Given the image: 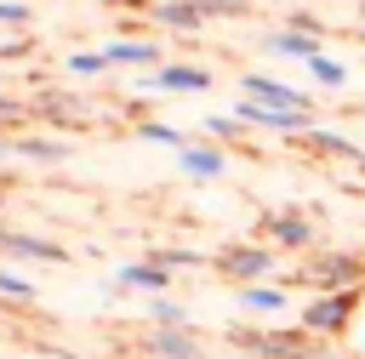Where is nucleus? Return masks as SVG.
Listing matches in <instances>:
<instances>
[{"instance_id": "f257e3e1", "label": "nucleus", "mask_w": 365, "mask_h": 359, "mask_svg": "<svg viewBox=\"0 0 365 359\" xmlns=\"http://www.w3.org/2000/svg\"><path fill=\"white\" fill-rule=\"evenodd\" d=\"M291 279H302L314 291H365V256H354V251H308L291 268Z\"/></svg>"}, {"instance_id": "f03ea898", "label": "nucleus", "mask_w": 365, "mask_h": 359, "mask_svg": "<svg viewBox=\"0 0 365 359\" xmlns=\"http://www.w3.org/2000/svg\"><path fill=\"white\" fill-rule=\"evenodd\" d=\"M354 308H359V291H314L302 308H297V331L325 342V336H342L354 325Z\"/></svg>"}, {"instance_id": "7ed1b4c3", "label": "nucleus", "mask_w": 365, "mask_h": 359, "mask_svg": "<svg viewBox=\"0 0 365 359\" xmlns=\"http://www.w3.org/2000/svg\"><path fill=\"white\" fill-rule=\"evenodd\" d=\"M211 268L222 279H234V285H257V279H274L279 274V251L268 239H234V245H222L211 256Z\"/></svg>"}, {"instance_id": "20e7f679", "label": "nucleus", "mask_w": 365, "mask_h": 359, "mask_svg": "<svg viewBox=\"0 0 365 359\" xmlns=\"http://www.w3.org/2000/svg\"><path fill=\"white\" fill-rule=\"evenodd\" d=\"M262 239H268L274 251H291V256L319 251V228H314V217H308V211H297V205L268 211V217H262Z\"/></svg>"}, {"instance_id": "39448f33", "label": "nucleus", "mask_w": 365, "mask_h": 359, "mask_svg": "<svg viewBox=\"0 0 365 359\" xmlns=\"http://www.w3.org/2000/svg\"><path fill=\"white\" fill-rule=\"evenodd\" d=\"M137 85L160 91V97H205L211 91V68L205 63H154V68H143Z\"/></svg>"}, {"instance_id": "423d86ee", "label": "nucleus", "mask_w": 365, "mask_h": 359, "mask_svg": "<svg viewBox=\"0 0 365 359\" xmlns=\"http://www.w3.org/2000/svg\"><path fill=\"white\" fill-rule=\"evenodd\" d=\"M228 114H234L245 131H274V137H302V131L314 125V114H297V108H268V103H257V97H240Z\"/></svg>"}, {"instance_id": "0eeeda50", "label": "nucleus", "mask_w": 365, "mask_h": 359, "mask_svg": "<svg viewBox=\"0 0 365 359\" xmlns=\"http://www.w3.org/2000/svg\"><path fill=\"white\" fill-rule=\"evenodd\" d=\"M240 97H257V103H268V108L314 114V97H308L302 85H285V80H274V74H262V68H245V74H240Z\"/></svg>"}, {"instance_id": "6e6552de", "label": "nucleus", "mask_w": 365, "mask_h": 359, "mask_svg": "<svg viewBox=\"0 0 365 359\" xmlns=\"http://www.w3.org/2000/svg\"><path fill=\"white\" fill-rule=\"evenodd\" d=\"M143 359H211V353L194 336V325H154L143 336Z\"/></svg>"}, {"instance_id": "1a4fd4ad", "label": "nucleus", "mask_w": 365, "mask_h": 359, "mask_svg": "<svg viewBox=\"0 0 365 359\" xmlns=\"http://www.w3.org/2000/svg\"><path fill=\"white\" fill-rule=\"evenodd\" d=\"M234 308L257 313V319H285L291 313V291L279 279H257V285H234Z\"/></svg>"}, {"instance_id": "9d476101", "label": "nucleus", "mask_w": 365, "mask_h": 359, "mask_svg": "<svg viewBox=\"0 0 365 359\" xmlns=\"http://www.w3.org/2000/svg\"><path fill=\"white\" fill-rule=\"evenodd\" d=\"M262 46H268L274 57H285V63H297V68H302L308 57H319V51H325V34H319V28H302V23H291V17H285V28H274Z\"/></svg>"}, {"instance_id": "9b49d317", "label": "nucleus", "mask_w": 365, "mask_h": 359, "mask_svg": "<svg viewBox=\"0 0 365 359\" xmlns=\"http://www.w3.org/2000/svg\"><path fill=\"white\" fill-rule=\"evenodd\" d=\"M177 171L188 177V182H217L222 171H228V148H217V142H188V148H177Z\"/></svg>"}, {"instance_id": "f8f14e48", "label": "nucleus", "mask_w": 365, "mask_h": 359, "mask_svg": "<svg viewBox=\"0 0 365 359\" xmlns=\"http://www.w3.org/2000/svg\"><path fill=\"white\" fill-rule=\"evenodd\" d=\"M103 57H108V68H154V63H165L160 57V40H137V34L103 40Z\"/></svg>"}, {"instance_id": "ddd939ff", "label": "nucleus", "mask_w": 365, "mask_h": 359, "mask_svg": "<svg viewBox=\"0 0 365 359\" xmlns=\"http://www.w3.org/2000/svg\"><path fill=\"white\" fill-rule=\"evenodd\" d=\"M148 17L160 23V28H171V34H200L211 17L200 11V0H148Z\"/></svg>"}, {"instance_id": "4468645a", "label": "nucleus", "mask_w": 365, "mask_h": 359, "mask_svg": "<svg viewBox=\"0 0 365 359\" xmlns=\"http://www.w3.org/2000/svg\"><path fill=\"white\" fill-rule=\"evenodd\" d=\"M0 251H6V256H17V262H63V256H68L57 239L23 234V228H0Z\"/></svg>"}, {"instance_id": "2eb2a0df", "label": "nucleus", "mask_w": 365, "mask_h": 359, "mask_svg": "<svg viewBox=\"0 0 365 359\" xmlns=\"http://www.w3.org/2000/svg\"><path fill=\"white\" fill-rule=\"evenodd\" d=\"M297 142H302V148H314V154H325V160H342V165H359V160H365L354 137H342V131H331V125H319V120H314Z\"/></svg>"}, {"instance_id": "dca6fc26", "label": "nucleus", "mask_w": 365, "mask_h": 359, "mask_svg": "<svg viewBox=\"0 0 365 359\" xmlns=\"http://www.w3.org/2000/svg\"><path fill=\"white\" fill-rule=\"evenodd\" d=\"M114 285L120 291H143V296H160V291H171V268H160V262H120L114 268Z\"/></svg>"}, {"instance_id": "f3484780", "label": "nucleus", "mask_w": 365, "mask_h": 359, "mask_svg": "<svg viewBox=\"0 0 365 359\" xmlns=\"http://www.w3.org/2000/svg\"><path fill=\"white\" fill-rule=\"evenodd\" d=\"M302 74H308L319 91H342V85H348V63H342L336 51H319V57H308V63H302Z\"/></svg>"}, {"instance_id": "a211bd4d", "label": "nucleus", "mask_w": 365, "mask_h": 359, "mask_svg": "<svg viewBox=\"0 0 365 359\" xmlns=\"http://www.w3.org/2000/svg\"><path fill=\"white\" fill-rule=\"evenodd\" d=\"M17 160L57 165V160H68V142H63V137H40V131H17Z\"/></svg>"}, {"instance_id": "6ab92c4d", "label": "nucleus", "mask_w": 365, "mask_h": 359, "mask_svg": "<svg viewBox=\"0 0 365 359\" xmlns=\"http://www.w3.org/2000/svg\"><path fill=\"white\" fill-rule=\"evenodd\" d=\"M194 137H200V142H217V148H234V142L245 137V125L222 108V114H200V131H194Z\"/></svg>"}, {"instance_id": "aec40b11", "label": "nucleus", "mask_w": 365, "mask_h": 359, "mask_svg": "<svg viewBox=\"0 0 365 359\" xmlns=\"http://www.w3.org/2000/svg\"><path fill=\"white\" fill-rule=\"evenodd\" d=\"M143 313H148V325H194V313L171 296V291H160V296H143Z\"/></svg>"}, {"instance_id": "412c9836", "label": "nucleus", "mask_w": 365, "mask_h": 359, "mask_svg": "<svg viewBox=\"0 0 365 359\" xmlns=\"http://www.w3.org/2000/svg\"><path fill=\"white\" fill-rule=\"evenodd\" d=\"M137 137H143V142H154V148H171V154H177V148H188V142H194V137H182V131H177V125H171V120H148V114H143V120H137Z\"/></svg>"}, {"instance_id": "4be33fe9", "label": "nucleus", "mask_w": 365, "mask_h": 359, "mask_svg": "<svg viewBox=\"0 0 365 359\" xmlns=\"http://www.w3.org/2000/svg\"><path fill=\"white\" fill-rule=\"evenodd\" d=\"M63 74H68V80H97V74H108L103 46H97V51H68V57H63Z\"/></svg>"}, {"instance_id": "5701e85b", "label": "nucleus", "mask_w": 365, "mask_h": 359, "mask_svg": "<svg viewBox=\"0 0 365 359\" xmlns=\"http://www.w3.org/2000/svg\"><path fill=\"white\" fill-rule=\"evenodd\" d=\"M0 296H6V302H23V308H29V302H34L40 291H34V279H29V274H17V268H6V262H0Z\"/></svg>"}, {"instance_id": "b1692460", "label": "nucleus", "mask_w": 365, "mask_h": 359, "mask_svg": "<svg viewBox=\"0 0 365 359\" xmlns=\"http://www.w3.org/2000/svg\"><path fill=\"white\" fill-rule=\"evenodd\" d=\"M148 262H160V268H205V256H194V251H182V245H154L148 251Z\"/></svg>"}, {"instance_id": "393cba45", "label": "nucleus", "mask_w": 365, "mask_h": 359, "mask_svg": "<svg viewBox=\"0 0 365 359\" xmlns=\"http://www.w3.org/2000/svg\"><path fill=\"white\" fill-rule=\"evenodd\" d=\"M34 23V11L23 6V0H0V28H11V34H23Z\"/></svg>"}, {"instance_id": "a878e982", "label": "nucleus", "mask_w": 365, "mask_h": 359, "mask_svg": "<svg viewBox=\"0 0 365 359\" xmlns=\"http://www.w3.org/2000/svg\"><path fill=\"white\" fill-rule=\"evenodd\" d=\"M200 11L217 23V17H245L251 11V0H200Z\"/></svg>"}, {"instance_id": "bb28decb", "label": "nucleus", "mask_w": 365, "mask_h": 359, "mask_svg": "<svg viewBox=\"0 0 365 359\" xmlns=\"http://www.w3.org/2000/svg\"><path fill=\"white\" fill-rule=\"evenodd\" d=\"M29 57V34H11V40H0V63H23Z\"/></svg>"}, {"instance_id": "cd10ccee", "label": "nucleus", "mask_w": 365, "mask_h": 359, "mask_svg": "<svg viewBox=\"0 0 365 359\" xmlns=\"http://www.w3.org/2000/svg\"><path fill=\"white\" fill-rule=\"evenodd\" d=\"M23 114H29V103H23V97H0V125H17Z\"/></svg>"}, {"instance_id": "c85d7f7f", "label": "nucleus", "mask_w": 365, "mask_h": 359, "mask_svg": "<svg viewBox=\"0 0 365 359\" xmlns=\"http://www.w3.org/2000/svg\"><path fill=\"white\" fill-rule=\"evenodd\" d=\"M211 359H257V353H245V348H228V353H211Z\"/></svg>"}, {"instance_id": "c756f323", "label": "nucleus", "mask_w": 365, "mask_h": 359, "mask_svg": "<svg viewBox=\"0 0 365 359\" xmlns=\"http://www.w3.org/2000/svg\"><path fill=\"white\" fill-rule=\"evenodd\" d=\"M359 40H365V23H359Z\"/></svg>"}]
</instances>
